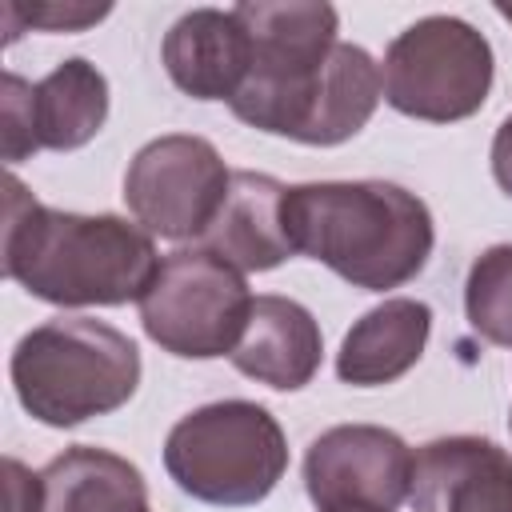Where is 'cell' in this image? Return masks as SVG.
<instances>
[{"label": "cell", "mask_w": 512, "mask_h": 512, "mask_svg": "<svg viewBox=\"0 0 512 512\" xmlns=\"http://www.w3.org/2000/svg\"><path fill=\"white\" fill-rule=\"evenodd\" d=\"M252 36V68L236 100V120L296 144L332 148L352 140L384 96L380 64L348 40H336L340 16L324 0L236 4Z\"/></svg>", "instance_id": "1"}, {"label": "cell", "mask_w": 512, "mask_h": 512, "mask_svg": "<svg viewBox=\"0 0 512 512\" xmlns=\"http://www.w3.org/2000/svg\"><path fill=\"white\" fill-rule=\"evenodd\" d=\"M4 276L56 308L140 304L160 272L152 236L124 216L60 212L4 176Z\"/></svg>", "instance_id": "2"}, {"label": "cell", "mask_w": 512, "mask_h": 512, "mask_svg": "<svg viewBox=\"0 0 512 512\" xmlns=\"http://www.w3.org/2000/svg\"><path fill=\"white\" fill-rule=\"evenodd\" d=\"M284 232L292 252L364 292L416 280L436 244L428 204L392 180L292 184L284 192Z\"/></svg>", "instance_id": "3"}, {"label": "cell", "mask_w": 512, "mask_h": 512, "mask_svg": "<svg viewBox=\"0 0 512 512\" xmlns=\"http://www.w3.org/2000/svg\"><path fill=\"white\" fill-rule=\"evenodd\" d=\"M20 408L48 428H76L124 408L140 388V348L92 316H52L12 348Z\"/></svg>", "instance_id": "4"}, {"label": "cell", "mask_w": 512, "mask_h": 512, "mask_svg": "<svg viewBox=\"0 0 512 512\" xmlns=\"http://www.w3.org/2000/svg\"><path fill=\"white\" fill-rule=\"evenodd\" d=\"M176 488L212 508H248L272 496L288 468L280 420L256 400H212L180 416L164 440Z\"/></svg>", "instance_id": "5"}, {"label": "cell", "mask_w": 512, "mask_h": 512, "mask_svg": "<svg viewBox=\"0 0 512 512\" xmlns=\"http://www.w3.org/2000/svg\"><path fill=\"white\" fill-rule=\"evenodd\" d=\"M496 76L492 44L460 16H424L384 52V100L412 120L456 124L484 108Z\"/></svg>", "instance_id": "6"}, {"label": "cell", "mask_w": 512, "mask_h": 512, "mask_svg": "<svg viewBox=\"0 0 512 512\" xmlns=\"http://www.w3.org/2000/svg\"><path fill=\"white\" fill-rule=\"evenodd\" d=\"M252 300L240 268L192 244L160 260V272L140 300V324L168 356L216 360L232 356L240 344Z\"/></svg>", "instance_id": "7"}, {"label": "cell", "mask_w": 512, "mask_h": 512, "mask_svg": "<svg viewBox=\"0 0 512 512\" xmlns=\"http://www.w3.org/2000/svg\"><path fill=\"white\" fill-rule=\"evenodd\" d=\"M232 172L216 144L188 132L148 140L124 172V204L132 220L160 240H200L224 196Z\"/></svg>", "instance_id": "8"}, {"label": "cell", "mask_w": 512, "mask_h": 512, "mask_svg": "<svg viewBox=\"0 0 512 512\" xmlns=\"http://www.w3.org/2000/svg\"><path fill=\"white\" fill-rule=\"evenodd\" d=\"M108 120V80L104 72L84 60H60L44 80L28 84L16 72L0 80V136H4V164H20L32 152H76Z\"/></svg>", "instance_id": "9"}, {"label": "cell", "mask_w": 512, "mask_h": 512, "mask_svg": "<svg viewBox=\"0 0 512 512\" xmlns=\"http://www.w3.org/2000/svg\"><path fill=\"white\" fill-rule=\"evenodd\" d=\"M416 452L380 424H336L308 444L304 488L316 512H396L412 492Z\"/></svg>", "instance_id": "10"}, {"label": "cell", "mask_w": 512, "mask_h": 512, "mask_svg": "<svg viewBox=\"0 0 512 512\" xmlns=\"http://www.w3.org/2000/svg\"><path fill=\"white\" fill-rule=\"evenodd\" d=\"M412 512H512V456L484 436H440L416 452Z\"/></svg>", "instance_id": "11"}, {"label": "cell", "mask_w": 512, "mask_h": 512, "mask_svg": "<svg viewBox=\"0 0 512 512\" xmlns=\"http://www.w3.org/2000/svg\"><path fill=\"white\" fill-rule=\"evenodd\" d=\"M160 60L184 96L232 104L252 68V36L232 8H192L164 32Z\"/></svg>", "instance_id": "12"}, {"label": "cell", "mask_w": 512, "mask_h": 512, "mask_svg": "<svg viewBox=\"0 0 512 512\" xmlns=\"http://www.w3.org/2000/svg\"><path fill=\"white\" fill-rule=\"evenodd\" d=\"M232 368L276 392L312 384L324 360V336L316 316L292 296H256L244 336L232 348Z\"/></svg>", "instance_id": "13"}, {"label": "cell", "mask_w": 512, "mask_h": 512, "mask_svg": "<svg viewBox=\"0 0 512 512\" xmlns=\"http://www.w3.org/2000/svg\"><path fill=\"white\" fill-rule=\"evenodd\" d=\"M284 192L288 184L268 172H232L228 196L196 244L240 272L280 268L288 256H296L284 232Z\"/></svg>", "instance_id": "14"}, {"label": "cell", "mask_w": 512, "mask_h": 512, "mask_svg": "<svg viewBox=\"0 0 512 512\" xmlns=\"http://www.w3.org/2000/svg\"><path fill=\"white\" fill-rule=\"evenodd\" d=\"M432 336V308L412 296H392L368 308L336 352V376L352 388H380L416 368Z\"/></svg>", "instance_id": "15"}, {"label": "cell", "mask_w": 512, "mask_h": 512, "mask_svg": "<svg viewBox=\"0 0 512 512\" xmlns=\"http://www.w3.org/2000/svg\"><path fill=\"white\" fill-rule=\"evenodd\" d=\"M44 512H152L148 484L120 452L76 444L44 464Z\"/></svg>", "instance_id": "16"}, {"label": "cell", "mask_w": 512, "mask_h": 512, "mask_svg": "<svg viewBox=\"0 0 512 512\" xmlns=\"http://www.w3.org/2000/svg\"><path fill=\"white\" fill-rule=\"evenodd\" d=\"M464 316L476 336L512 348V244L484 248L464 280Z\"/></svg>", "instance_id": "17"}, {"label": "cell", "mask_w": 512, "mask_h": 512, "mask_svg": "<svg viewBox=\"0 0 512 512\" xmlns=\"http://www.w3.org/2000/svg\"><path fill=\"white\" fill-rule=\"evenodd\" d=\"M112 12V4H84V0H40V4H4V20H8V40H16L24 28L36 32H80L88 24H100Z\"/></svg>", "instance_id": "18"}, {"label": "cell", "mask_w": 512, "mask_h": 512, "mask_svg": "<svg viewBox=\"0 0 512 512\" xmlns=\"http://www.w3.org/2000/svg\"><path fill=\"white\" fill-rule=\"evenodd\" d=\"M8 476V512H44V476L28 472L16 456L4 460Z\"/></svg>", "instance_id": "19"}, {"label": "cell", "mask_w": 512, "mask_h": 512, "mask_svg": "<svg viewBox=\"0 0 512 512\" xmlns=\"http://www.w3.org/2000/svg\"><path fill=\"white\" fill-rule=\"evenodd\" d=\"M492 176L500 192L512 196V116H504V124L492 136Z\"/></svg>", "instance_id": "20"}, {"label": "cell", "mask_w": 512, "mask_h": 512, "mask_svg": "<svg viewBox=\"0 0 512 512\" xmlns=\"http://www.w3.org/2000/svg\"><path fill=\"white\" fill-rule=\"evenodd\" d=\"M496 12H500L508 24H512V4H508V0H500V4H496Z\"/></svg>", "instance_id": "21"}, {"label": "cell", "mask_w": 512, "mask_h": 512, "mask_svg": "<svg viewBox=\"0 0 512 512\" xmlns=\"http://www.w3.org/2000/svg\"><path fill=\"white\" fill-rule=\"evenodd\" d=\"M508 428H512V416H508Z\"/></svg>", "instance_id": "22"}]
</instances>
